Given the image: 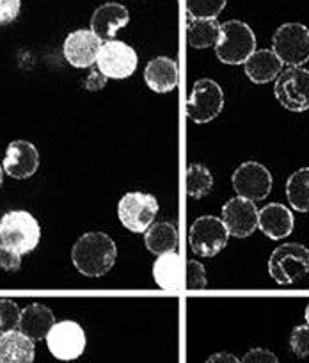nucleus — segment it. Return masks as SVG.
<instances>
[{
  "mask_svg": "<svg viewBox=\"0 0 309 363\" xmlns=\"http://www.w3.org/2000/svg\"><path fill=\"white\" fill-rule=\"evenodd\" d=\"M55 324V315L48 306L41 305V303H33L27 308L22 310V317H20L18 330L25 333L27 337L36 340H43L47 338L48 331Z\"/></svg>",
  "mask_w": 309,
  "mask_h": 363,
  "instance_id": "nucleus-21",
  "label": "nucleus"
},
{
  "mask_svg": "<svg viewBox=\"0 0 309 363\" xmlns=\"http://www.w3.org/2000/svg\"><path fill=\"white\" fill-rule=\"evenodd\" d=\"M41 226L27 211H9L0 218V244L18 255H27L37 247Z\"/></svg>",
  "mask_w": 309,
  "mask_h": 363,
  "instance_id": "nucleus-2",
  "label": "nucleus"
},
{
  "mask_svg": "<svg viewBox=\"0 0 309 363\" xmlns=\"http://www.w3.org/2000/svg\"><path fill=\"white\" fill-rule=\"evenodd\" d=\"M161 205L153 194L127 193L117 205L121 225L134 233H144L155 223Z\"/></svg>",
  "mask_w": 309,
  "mask_h": 363,
  "instance_id": "nucleus-8",
  "label": "nucleus"
},
{
  "mask_svg": "<svg viewBox=\"0 0 309 363\" xmlns=\"http://www.w3.org/2000/svg\"><path fill=\"white\" fill-rule=\"evenodd\" d=\"M229 239V232L224 221L215 216H203L194 221L189 232L190 250L204 258H211L221 253Z\"/></svg>",
  "mask_w": 309,
  "mask_h": 363,
  "instance_id": "nucleus-9",
  "label": "nucleus"
},
{
  "mask_svg": "<svg viewBox=\"0 0 309 363\" xmlns=\"http://www.w3.org/2000/svg\"><path fill=\"white\" fill-rule=\"evenodd\" d=\"M130 22V13L119 2H107L100 6L91 18V30L102 41L114 40L117 30L128 26Z\"/></svg>",
  "mask_w": 309,
  "mask_h": 363,
  "instance_id": "nucleus-16",
  "label": "nucleus"
},
{
  "mask_svg": "<svg viewBox=\"0 0 309 363\" xmlns=\"http://www.w3.org/2000/svg\"><path fill=\"white\" fill-rule=\"evenodd\" d=\"M144 244L149 253L153 255L176 251V246H178V232H176L173 223H153L144 232Z\"/></svg>",
  "mask_w": 309,
  "mask_h": 363,
  "instance_id": "nucleus-24",
  "label": "nucleus"
},
{
  "mask_svg": "<svg viewBox=\"0 0 309 363\" xmlns=\"http://www.w3.org/2000/svg\"><path fill=\"white\" fill-rule=\"evenodd\" d=\"M240 363H279L277 356L272 351L263 347H255L244 354Z\"/></svg>",
  "mask_w": 309,
  "mask_h": 363,
  "instance_id": "nucleus-32",
  "label": "nucleus"
},
{
  "mask_svg": "<svg viewBox=\"0 0 309 363\" xmlns=\"http://www.w3.org/2000/svg\"><path fill=\"white\" fill-rule=\"evenodd\" d=\"M245 73L249 80L255 84H269L279 77L283 72V62L277 57L276 52L263 48V50H255L249 55L247 61L244 62Z\"/></svg>",
  "mask_w": 309,
  "mask_h": 363,
  "instance_id": "nucleus-20",
  "label": "nucleus"
},
{
  "mask_svg": "<svg viewBox=\"0 0 309 363\" xmlns=\"http://www.w3.org/2000/svg\"><path fill=\"white\" fill-rule=\"evenodd\" d=\"M2 167H4V173L11 178L25 180L33 177L40 167V152L33 143L23 141V139L9 143Z\"/></svg>",
  "mask_w": 309,
  "mask_h": 363,
  "instance_id": "nucleus-15",
  "label": "nucleus"
},
{
  "mask_svg": "<svg viewBox=\"0 0 309 363\" xmlns=\"http://www.w3.org/2000/svg\"><path fill=\"white\" fill-rule=\"evenodd\" d=\"M22 265V255L15 253V251L8 250L0 244V269L9 272H16Z\"/></svg>",
  "mask_w": 309,
  "mask_h": 363,
  "instance_id": "nucleus-33",
  "label": "nucleus"
},
{
  "mask_svg": "<svg viewBox=\"0 0 309 363\" xmlns=\"http://www.w3.org/2000/svg\"><path fill=\"white\" fill-rule=\"evenodd\" d=\"M22 310L13 299H0V333L18 330Z\"/></svg>",
  "mask_w": 309,
  "mask_h": 363,
  "instance_id": "nucleus-28",
  "label": "nucleus"
},
{
  "mask_svg": "<svg viewBox=\"0 0 309 363\" xmlns=\"http://www.w3.org/2000/svg\"><path fill=\"white\" fill-rule=\"evenodd\" d=\"M221 38V23L217 18H192L189 16L187 23V41L192 48L215 47Z\"/></svg>",
  "mask_w": 309,
  "mask_h": 363,
  "instance_id": "nucleus-23",
  "label": "nucleus"
},
{
  "mask_svg": "<svg viewBox=\"0 0 309 363\" xmlns=\"http://www.w3.org/2000/svg\"><path fill=\"white\" fill-rule=\"evenodd\" d=\"M256 50V36L251 27L240 20H228L221 23V38L215 45L218 61L229 66L244 65Z\"/></svg>",
  "mask_w": 309,
  "mask_h": 363,
  "instance_id": "nucleus-3",
  "label": "nucleus"
},
{
  "mask_svg": "<svg viewBox=\"0 0 309 363\" xmlns=\"http://www.w3.org/2000/svg\"><path fill=\"white\" fill-rule=\"evenodd\" d=\"M305 323L309 324V305H308V308H305Z\"/></svg>",
  "mask_w": 309,
  "mask_h": 363,
  "instance_id": "nucleus-37",
  "label": "nucleus"
},
{
  "mask_svg": "<svg viewBox=\"0 0 309 363\" xmlns=\"http://www.w3.org/2000/svg\"><path fill=\"white\" fill-rule=\"evenodd\" d=\"M107 84V77L103 75L102 72H100L98 68L93 69L91 73H89L88 79L84 80V87L88 91H98V89H103Z\"/></svg>",
  "mask_w": 309,
  "mask_h": 363,
  "instance_id": "nucleus-34",
  "label": "nucleus"
},
{
  "mask_svg": "<svg viewBox=\"0 0 309 363\" xmlns=\"http://www.w3.org/2000/svg\"><path fill=\"white\" fill-rule=\"evenodd\" d=\"M233 189L240 198L251 201H263L272 191V174L263 164L247 160L235 169Z\"/></svg>",
  "mask_w": 309,
  "mask_h": 363,
  "instance_id": "nucleus-12",
  "label": "nucleus"
},
{
  "mask_svg": "<svg viewBox=\"0 0 309 363\" xmlns=\"http://www.w3.org/2000/svg\"><path fill=\"white\" fill-rule=\"evenodd\" d=\"M102 40L91 29H78L68 34L62 47L64 59L75 68H91L96 62Z\"/></svg>",
  "mask_w": 309,
  "mask_h": 363,
  "instance_id": "nucleus-14",
  "label": "nucleus"
},
{
  "mask_svg": "<svg viewBox=\"0 0 309 363\" xmlns=\"http://www.w3.org/2000/svg\"><path fill=\"white\" fill-rule=\"evenodd\" d=\"M272 50L283 65H305L309 61V29L302 23H283L274 33Z\"/></svg>",
  "mask_w": 309,
  "mask_h": 363,
  "instance_id": "nucleus-6",
  "label": "nucleus"
},
{
  "mask_svg": "<svg viewBox=\"0 0 309 363\" xmlns=\"http://www.w3.org/2000/svg\"><path fill=\"white\" fill-rule=\"evenodd\" d=\"M144 82L158 95H164L178 86V62L165 55L151 59L144 68Z\"/></svg>",
  "mask_w": 309,
  "mask_h": 363,
  "instance_id": "nucleus-18",
  "label": "nucleus"
},
{
  "mask_svg": "<svg viewBox=\"0 0 309 363\" xmlns=\"http://www.w3.org/2000/svg\"><path fill=\"white\" fill-rule=\"evenodd\" d=\"M228 0H187V13L192 18H217Z\"/></svg>",
  "mask_w": 309,
  "mask_h": 363,
  "instance_id": "nucleus-27",
  "label": "nucleus"
},
{
  "mask_svg": "<svg viewBox=\"0 0 309 363\" xmlns=\"http://www.w3.org/2000/svg\"><path fill=\"white\" fill-rule=\"evenodd\" d=\"M224 109L222 87L211 79H201L192 86L187 100V116L194 123L203 125L215 120Z\"/></svg>",
  "mask_w": 309,
  "mask_h": 363,
  "instance_id": "nucleus-7",
  "label": "nucleus"
},
{
  "mask_svg": "<svg viewBox=\"0 0 309 363\" xmlns=\"http://www.w3.org/2000/svg\"><path fill=\"white\" fill-rule=\"evenodd\" d=\"M293 214L281 203H269L258 214V228L272 240L286 239L293 232Z\"/></svg>",
  "mask_w": 309,
  "mask_h": 363,
  "instance_id": "nucleus-17",
  "label": "nucleus"
},
{
  "mask_svg": "<svg viewBox=\"0 0 309 363\" xmlns=\"http://www.w3.org/2000/svg\"><path fill=\"white\" fill-rule=\"evenodd\" d=\"M274 95L284 109L305 113L309 109V69L288 66L279 73L274 86Z\"/></svg>",
  "mask_w": 309,
  "mask_h": 363,
  "instance_id": "nucleus-5",
  "label": "nucleus"
},
{
  "mask_svg": "<svg viewBox=\"0 0 309 363\" xmlns=\"http://www.w3.org/2000/svg\"><path fill=\"white\" fill-rule=\"evenodd\" d=\"M2 180H4V167L0 166V186H2Z\"/></svg>",
  "mask_w": 309,
  "mask_h": 363,
  "instance_id": "nucleus-36",
  "label": "nucleus"
},
{
  "mask_svg": "<svg viewBox=\"0 0 309 363\" xmlns=\"http://www.w3.org/2000/svg\"><path fill=\"white\" fill-rule=\"evenodd\" d=\"M206 363H240V359L231 352H215L206 359Z\"/></svg>",
  "mask_w": 309,
  "mask_h": 363,
  "instance_id": "nucleus-35",
  "label": "nucleus"
},
{
  "mask_svg": "<svg viewBox=\"0 0 309 363\" xmlns=\"http://www.w3.org/2000/svg\"><path fill=\"white\" fill-rule=\"evenodd\" d=\"M290 349L298 358H309V324L293 328L290 335Z\"/></svg>",
  "mask_w": 309,
  "mask_h": 363,
  "instance_id": "nucleus-29",
  "label": "nucleus"
},
{
  "mask_svg": "<svg viewBox=\"0 0 309 363\" xmlns=\"http://www.w3.org/2000/svg\"><path fill=\"white\" fill-rule=\"evenodd\" d=\"M269 274L279 285H293L309 274V250L302 244L277 246L269 258Z\"/></svg>",
  "mask_w": 309,
  "mask_h": 363,
  "instance_id": "nucleus-4",
  "label": "nucleus"
},
{
  "mask_svg": "<svg viewBox=\"0 0 309 363\" xmlns=\"http://www.w3.org/2000/svg\"><path fill=\"white\" fill-rule=\"evenodd\" d=\"M286 198L297 212H309V167H301L286 182Z\"/></svg>",
  "mask_w": 309,
  "mask_h": 363,
  "instance_id": "nucleus-25",
  "label": "nucleus"
},
{
  "mask_svg": "<svg viewBox=\"0 0 309 363\" xmlns=\"http://www.w3.org/2000/svg\"><path fill=\"white\" fill-rule=\"evenodd\" d=\"M137 54L124 41H103L96 55V66L107 79L121 80L134 75L137 69Z\"/></svg>",
  "mask_w": 309,
  "mask_h": 363,
  "instance_id": "nucleus-10",
  "label": "nucleus"
},
{
  "mask_svg": "<svg viewBox=\"0 0 309 363\" xmlns=\"http://www.w3.org/2000/svg\"><path fill=\"white\" fill-rule=\"evenodd\" d=\"M22 2L20 0H0V26L15 22L20 15Z\"/></svg>",
  "mask_w": 309,
  "mask_h": 363,
  "instance_id": "nucleus-31",
  "label": "nucleus"
},
{
  "mask_svg": "<svg viewBox=\"0 0 309 363\" xmlns=\"http://www.w3.org/2000/svg\"><path fill=\"white\" fill-rule=\"evenodd\" d=\"M86 331L75 320H61L47 335V345L52 356L61 362L81 358L86 351Z\"/></svg>",
  "mask_w": 309,
  "mask_h": 363,
  "instance_id": "nucleus-11",
  "label": "nucleus"
},
{
  "mask_svg": "<svg viewBox=\"0 0 309 363\" xmlns=\"http://www.w3.org/2000/svg\"><path fill=\"white\" fill-rule=\"evenodd\" d=\"M258 214L260 211L256 208L255 201L237 196L226 201L221 219L224 221L229 235L245 239L258 228Z\"/></svg>",
  "mask_w": 309,
  "mask_h": 363,
  "instance_id": "nucleus-13",
  "label": "nucleus"
},
{
  "mask_svg": "<svg viewBox=\"0 0 309 363\" xmlns=\"http://www.w3.org/2000/svg\"><path fill=\"white\" fill-rule=\"evenodd\" d=\"M185 287L190 291H199V289L206 287V272H204L203 264H199L197 260L187 262Z\"/></svg>",
  "mask_w": 309,
  "mask_h": 363,
  "instance_id": "nucleus-30",
  "label": "nucleus"
},
{
  "mask_svg": "<svg viewBox=\"0 0 309 363\" xmlns=\"http://www.w3.org/2000/svg\"><path fill=\"white\" fill-rule=\"evenodd\" d=\"M214 187V177L203 164H190L187 169V193L194 200L206 196Z\"/></svg>",
  "mask_w": 309,
  "mask_h": 363,
  "instance_id": "nucleus-26",
  "label": "nucleus"
},
{
  "mask_svg": "<svg viewBox=\"0 0 309 363\" xmlns=\"http://www.w3.org/2000/svg\"><path fill=\"white\" fill-rule=\"evenodd\" d=\"M34 340L20 330L0 333V363H33Z\"/></svg>",
  "mask_w": 309,
  "mask_h": 363,
  "instance_id": "nucleus-19",
  "label": "nucleus"
},
{
  "mask_svg": "<svg viewBox=\"0 0 309 363\" xmlns=\"http://www.w3.org/2000/svg\"><path fill=\"white\" fill-rule=\"evenodd\" d=\"M116 242L103 232H88L73 244V265L88 278L105 277L116 264Z\"/></svg>",
  "mask_w": 309,
  "mask_h": 363,
  "instance_id": "nucleus-1",
  "label": "nucleus"
},
{
  "mask_svg": "<svg viewBox=\"0 0 309 363\" xmlns=\"http://www.w3.org/2000/svg\"><path fill=\"white\" fill-rule=\"evenodd\" d=\"M182 258L176 251L158 255L153 264V278L161 289L178 292L182 289Z\"/></svg>",
  "mask_w": 309,
  "mask_h": 363,
  "instance_id": "nucleus-22",
  "label": "nucleus"
}]
</instances>
